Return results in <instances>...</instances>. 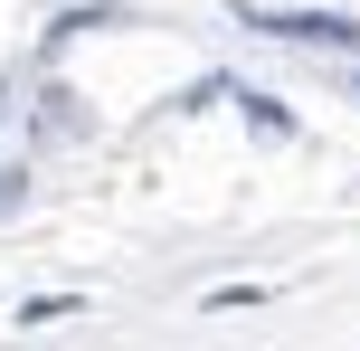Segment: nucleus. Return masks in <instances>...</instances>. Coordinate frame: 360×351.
<instances>
[{
  "label": "nucleus",
  "mask_w": 360,
  "mask_h": 351,
  "mask_svg": "<svg viewBox=\"0 0 360 351\" xmlns=\"http://www.w3.org/2000/svg\"><path fill=\"white\" fill-rule=\"evenodd\" d=\"M10 200H19V171H0V209H10Z\"/></svg>",
  "instance_id": "obj_3"
},
{
  "label": "nucleus",
  "mask_w": 360,
  "mask_h": 351,
  "mask_svg": "<svg viewBox=\"0 0 360 351\" xmlns=\"http://www.w3.org/2000/svg\"><path fill=\"white\" fill-rule=\"evenodd\" d=\"M247 29L304 38V48H360V19H342V10H247Z\"/></svg>",
  "instance_id": "obj_1"
},
{
  "label": "nucleus",
  "mask_w": 360,
  "mask_h": 351,
  "mask_svg": "<svg viewBox=\"0 0 360 351\" xmlns=\"http://www.w3.org/2000/svg\"><path fill=\"white\" fill-rule=\"evenodd\" d=\"M237 105H247V124H256V133H275V143H285V133H294V114L275 105V95H256V86H247V95H237Z\"/></svg>",
  "instance_id": "obj_2"
}]
</instances>
